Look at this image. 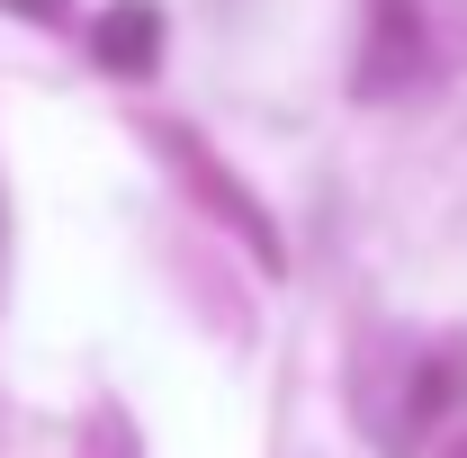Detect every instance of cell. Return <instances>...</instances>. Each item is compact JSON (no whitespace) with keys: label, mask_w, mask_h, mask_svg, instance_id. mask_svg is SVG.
<instances>
[{"label":"cell","mask_w":467,"mask_h":458,"mask_svg":"<svg viewBox=\"0 0 467 458\" xmlns=\"http://www.w3.org/2000/svg\"><path fill=\"white\" fill-rule=\"evenodd\" d=\"M144 36H153V18H144V9H117L109 18V63L135 72V63H144Z\"/></svg>","instance_id":"cell-1"}]
</instances>
